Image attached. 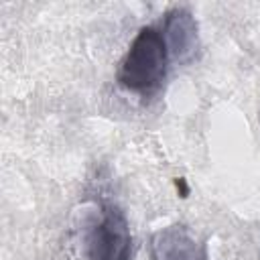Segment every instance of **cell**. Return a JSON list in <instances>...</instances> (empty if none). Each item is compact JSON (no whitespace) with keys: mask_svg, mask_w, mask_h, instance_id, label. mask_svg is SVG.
I'll return each mask as SVG.
<instances>
[{"mask_svg":"<svg viewBox=\"0 0 260 260\" xmlns=\"http://www.w3.org/2000/svg\"><path fill=\"white\" fill-rule=\"evenodd\" d=\"M134 242L124 211L104 201L85 219L79 240V260H132Z\"/></svg>","mask_w":260,"mask_h":260,"instance_id":"7a4b0ae2","label":"cell"},{"mask_svg":"<svg viewBox=\"0 0 260 260\" xmlns=\"http://www.w3.org/2000/svg\"><path fill=\"white\" fill-rule=\"evenodd\" d=\"M169 59L171 51L162 28L150 24L142 26L120 61L116 73L118 85L138 95L154 93L167 77Z\"/></svg>","mask_w":260,"mask_h":260,"instance_id":"6da1fadb","label":"cell"},{"mask_svg":"<svg viewBox=\"0 0 260 260\" xmlns=\"http://www.w3.org/2000/svg\"><path fill=\"white\" fill-rule=\"evenodd\" d=\"M162 35H165L169 51L175 59L187 61L193 57L195 47H197V24L187 10H183V8L171 10L165 16Z\"/></svg>","mask_w":260,"mask_h":260,"instance_id":"277c9868","label":"cell"},{"mask_svg":"<svg viewBox=\"0 0 260 260\" xmlns=\"http://www.w3.org/2000/svg\"><path fill=\"white\" fill-rule=\"evenodd\" d=\"M150 260H207V250L189 228L169 225L152 236Z\"/></svg>","mask_w":260,"mask_h":260,"instance_id":"3957f363","label":"cell"}]
</instances>
